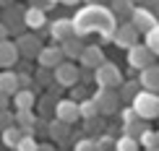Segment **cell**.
<instances>
[{
  "label": "cell",
  "mask_w": 159,
  "mask_h": 151,
  "mask_svg": "<svg viewBox=\"0 0 159 151\" xmlns=\"http://www.w3.org/2000/svg\"><path fill=\"white\" fill-rule=\"evenodd\" d=\"M13 122H16V112H11V109H0V130L11 128Z\"/></svg>",
  "instance_id": "32"
},
{
  "label": "cell",
  "mask_w": 159,
  "mask_h": 151,
  "mask_svg": "<svg viewBox=\"0 0 159 151\" xmlns=\"http://www.w3.org/2000/svg\"><path fill=\"white\" fill-rule=\"evenodd\" d=\"M81 68H91V70H97L99 65L104 63V52H102V47L99 44H86L84 47V55H81Z\"/></svg>",
  "instance_id": "13"
},
{
  "label": "cell",
  "mask_w": 159,
  "mask_h": 151,
  "mask_svg": "<svg viewBox=\"0 0 159 151\" xmlns=\"http://www.w3.org/2000/svg\"><path fill=\"white\" fill-rule=\"evenodd\" d=\"M63 60H65V55H63V47H60V44L42 47V52H39V57H37V63L42 65V68H52V70H55Z\"/></svg>",
  "instance_id": "11"
},
{
  "label": "cell",
  "mask_w": 159,
  "mask_h": 151,
  "mask_svg": "<svg viewBox=\"0 0 159 151\" xmlns=\"http://www.w3.org/2000/svg\"><path fill=\"white\" fill-rule=\"evenodd\" d=\"M78 109H81V120H89V117H97V115H99V107H97L94 96L81 99V102H78Z\"/></svg>",
  "instance_id": "27"
},
{
  "label": "cell",
  "mask_w": 159,
  "mask_h": 151,
  "mask_svg": "<svg viewBox=\"0 0 159 151\" xmlns=\"http://www.w3.org/2000/svg\"><path fill=\"white\" fill-rule=\"evenodd\" d=\"M55 117L63 122H68V125H73V122L81 120V109H78V102L76 99H57L55 102Z\"/></svg>",
  "instance_id": "8"
},
{
  "label": "cell",
  "mask_w": 159,
  "mask_h": 151,
  "mask_svg": "<svg viewBox=\"0 0 159 151\" xmlns=\"http://www.w3.org/2000/svg\"><path fill=\"white\" fill-rule=\"evenodd\" d=\"M138 149H141V143L136 138H130V135H125V133L115 141V151H138Z\"/></svg>",
  "instance_id": "29"
},
{
  "label": "cell",
  "mask_w": 159,
  "mask_h": 151,
  "mask_svg": "<svg viewBox=\"0 0 159 151\" xmlns=\"http://www.w3.org/2000/svg\"><path fill=\"white\" fill-rule=\"evenodd\" d=\"M157 135H159V130H157Z\"/></svg>",
  "instance_id": "47"
},
{
  "label": "cell",
  "mask_w": 159,
  "mask_h": 151,
  "mask_svg": "<svg viewBox=\"0 0 159 151\" xmlns=\"http://www.w3.org/2000/svg\"><path fill=\"white\" fill-rule=\"evenodd\" d=\"M11 151H16V149H11Z\"/></svg>",
  "instance_id": "48"
},
{
  "label": "cell",
  "mask_w": 159,
  "mask_h": 151,
  "mask_svg": "<svg viewBox=\"0 0 159 151\" xmlns=\"http://www.w3.org/2000/svg\"><path fill=\"white\" fill-rule=\"evenodd\" d=\"M138 143H141L143 149H157V146H159V135H157V130H151V128H149L146 133L138 138Z\"/></svg>",
  "instance_id": "30"
},
{
  "label": "cell",
  "mask_w": 159,
  "mask_h": 151,
  "mask_svg": "<svg viewBox=\"0 0 159 151\" xmlns=\"http://www.w3.org/2000/svg\"><path fill=\"white\" fill-rule=\"evenodd\" d=\"M60 47H63V55H65V60H81V55H84V47L86 44L81 42V37L73 34L70 39H65V42H60Z\"/></svg>",
  "instance_id": "15"
},
{
  "label": "cell",
  "mask_w": 159,
  "mask_h": 151,
  "mask_svg": "<svg viewBox=\"0 0 159 151\" xmlns=\"http://www.w3.org/2000/svg\"><path fill=\"white\" fill-rule=\"evenodd\" d=\"M104 0H86V5H102Z\"/></svg>",
  "instance_id": "41"
},
{
  "label": "cell",
  "mask_w": 159,
  "mask_h": 151,
  "mask_svg": "<svg viewBox=\"0 0 159 151\" xmlns=\"http://www.w3.org/2000/svg\"><path fill=\"white\" fill-rule=\"evenodd\" d=\"M143 151H159V146H157V149H143Z\"/></svg>",
  "instance_id": "43"
},
{
  "label": "cell",
  "mask_w": 159,
  "mask_h": 151,
  "mask_svg": "<svg viewBox=\"0 0 159 151\" xmlns=\"http://www.w3.org/2000/svg\"><path fill=\"white\" fill-rule=\"evenodd\" d=\"M133 3H138V0H133Z\"/></svg>",
  "instance_id": "46"
},
{
  "label": "cell",
  "mask_w": 159,
  "mask_h": 151,
  "mask_svg": "<svg viewBox=\"0 0 159 151\" xmlns=\"http://www.w3.org/2000/svg\"><path fill=\"white\" fill-rule=\"evenodd\" d=\"M141 89H143V86H141V81H136V78H133V81H123L117 94H120V99H123V102H133V99H136V94H138Z\"/></svg>",
  "instance_id": "25"
},
{
  "label": "cell",
  "mask_w": 159,
  "mask_h": 151,
  "mask_svg": "<svg viewBox=\"0 0 159 151\" xmlns=\"http://www.w3.org/2000/svg\"><path fill=\"white\" fill-rule=\"evenodd\" d=\"M138 81H141V86L146 91H157L159 94V65H149V68L141 70V76H138Z\"/></svg>",
  "instance_id": "18"
},
{
  "label": "cell",
  "mask_w": 159,
  "mask_h": 151,
  "mask_svg": "<svg viewBox=\"0 0 159 151\" xmlns=\"http://www.w3.org/2000/svg\"><path fill=\"white\" fill-rule=\"evenodd\" d=\"M130 104H133L136 115L141 117V120H154V117L159 115V94L157 91H146V89L138 91L136 99Z\"/></svg>",
  "instance_id": "2"
},
{
  "label": "cell",
  "mask_w": 159,
  "mask_h": 151,
  "mask_svg": "<svg viewBox=\"0 0 159 151\" xmlns=\"http://www.w3.org/2000/svg\"><path fill=\"white\" fill-rule=\"evenodd\" d=\"M24 24L29 26L31 31L42 29V26H47V16H44L42 8H34V5H29V8L24 11Z\"/></svg>",
  "instance_id": "17"
},
{
  "label": "cell",
  "mask_w": 159,
  "mask_h": 151,
  "mask_svg": "<svg viewBox=\"0 0 159 151\" xmlns=\"http://www.w3.org/2000/svg\"><path fill=\"white\" fill-rule=\"evenodd\" d=\"M50 3H52V5H55V3H63V0H50Z\"/></svg>",
  "instance_id": "44"
},
{
  "label": "cell",
  "mask_w": 159,
  "mask_h": 151,
  "mask_svg": "<svg viewBox=\"0 0 159 151\" xmlns=\"http://www.w3.org/2000/svg\"><path fill=\"white\" fill-rule=\"evenodd\" d=\"M0 18H3V13H0Z\"/></svg>",
  "instance_id": "45"
},
{
  "label": "cell",
  "mask_w": 159,
  "mask_h": 151,
  "mask_svg": "<svg viewBox=\"0 0 159 151\" xmlns=\"http://www.w3.org/2000/svg\"><path fill=\"white\" fill-rule=\"evenodd\" d=\"M110 149H115V141H112V138H107V135H104V138L97 141V151H110Z\"/></svg>",
  "instance_id": "36"
},
{
  "label": "cell",
  "mask_w": 159,
  "mask_h": 151,
  "mask_svg": "<svg viewBox=\"0 0 159 151\" xmlns=\"http://www.w3.org/2000/svg\"><path fill=\"white\" fill-rule=\"evenodd\" d=\"M138 34L141 31L133 26V21H128V24H117V29H115V37H112V42L117 44V47H125V50H130L133 44L138 42Z\"/></svg>",
  "instance_id": "9"
},
{
  "label": "cell",
  "mask_w": 159,
  "mask_h": 151,
  "mask_svg": "<svg viewBox=\"0 0 159 151\" xmlns=\"http://www.w3.org/2000/svg\"><path fill=\"white\" fill-rule=\"evenodd\" d=\"M68 128H70L68 122H63V120H57V117H55V120L47 125V133H50V138H52V141L63 143L65 138H68Z\"/></svg>",
  "instance_id": "23"
},
{
  "label": "cell",
  "mask_w": 159,
  "mask_h": 151,
  "mask_svg": "<svg viewBox=\"0 0 159 151\" xmlns=\"http://www.w3.org/2000/svg\"><path fill=\"white\" fill-rule=\"evenodd\" d=\"M16 44H18L21 57H26V60H37L39 52H42V47H44L42 37L34 34V31H24V34H18L16 37Z\"/></svg>",
  "instance_id": "5"
},
{
  "label": "cell",
  "mask_w": 159,
  "mask_h": 151,
  "mask_svg": "<svg viewBox=\"0 0 159 151\" xmlns=\"http://www.w3.org/2000/svg\"><path fill=\"white\" fill-rule=\"evenodd\" d=\"M18 83H21V89H37V81L29 73H18Z\"/></svg>",
  "instance_id": "35"
},
{
  "label": "cell",
  "mask_w": 159,
  "mask_h": 151,
  "mask_svg": "<svg viewBox=\"0 0 159 151\" xmlns=\"http://www.w3.org/2000/svg\"><path fill=\"white\" fill-rule=\"evenodd\" d=\"M143 44H146V47L159 57V24H157L151 31H146V34H143Z\"/></svg>",
  "instance_id": "28"
},
{
  "label": "cell",
  "mask_w": 159,
  "mask_h": 151,
  "mask_svg": "<svg viewBox=\"0 0 159 151\" xmlns=\"http://www.w3.org/2000/svg\"><path fill=\"white\" fill-rule=\"evenodd\" d=\"M154 57L157 55L146 47V44H138V42L128 50V65L133 70H138V73H141L143 68H149V65H154Z\"/></svg>",
  "instance_id": "7"
},
{
  "label": "cell",
  "mask_w": 159,
  "mask_h": 151,
  "mask_svg": "<svg viewBox=\"0 0 159 151\" xmlns=\"http://www.w3.org/2000/svg\"><path fill=\"white\" fill-rule=\"evenodd\" d=\"M18 89H21V83H18V73H13L11 68L0 70V91L8 94V96H13Z\"/></svg>",
  "instance_id": "21"
},
{
  "label": "cell",
  "mask_w": 159,
  "mask_h": 151,
  "mask_svg": "<svg viewBox=\"0 0 159 151\" xmlns=\"http://www.w3.org/2000/svg\"><path fill=\"white\" fill-rule=\"evenodd\" d=\"M81 0H63V5H78Z\"/></svg>",
  "instance_id": "42"
},
{
  "label": "cell",
  "mask_w": 159,
  "mask_h": 151,
  "mask_svg": "<svg viewBox=\"0 0 159 151\" xmlns=\"http://www.w3.org/2000/svg\"><path fill=\"white\" fill-rule=\"evenodd\" d=\"M123 130H125V135H130V138H141L143 133H146L149 130V125H146V120H141V117H136V120H128L123 125Z\"/></svg>",
  "instance_id": "24"
},
{
  "label": "cell",
  "mask_w": 159,
  "mask_h": 151,
  "mask_svg": "<svg viewBox=\"0 0 159 151\" xmlns=\"http://www.w3.org/2000/svg\"><path fill=\"white\" fill-rule=\"evenodd\" d=\"M50 26V37H52V42H65V39H70L76 34V24H73V18H55Z\"/></svg>",
  "instance_id": "10"
},
{
  "label": "cell",
  "mask_w": 159,
  "mask_h": 151,
  "mask_svg": "<svg viewBox=\"0 0 159 151\" xmlns=\"http://www.w3.org/2000/svg\"><path fill=\"white\" fill-rule=\"evenodd\" d=\"M37 115L34 109H16V125L24 130L26 135H34V125H37Z\"/></svg>",
  "instance_id": "20"
},
{
  "label": "cell",
  "mask_w": 159,
  "mask_h": 151,
  "mask_svg": "<svg viewBox=\"0 0 159 151\" xmlns=\"http://www.w3.org/2000/svg\"><path fill=\"white\" fill-rule=\"evenodd\" d=\"M130 21H133V26L141 34H146V31H151L157 26V18L151 16L149 11H143V8H133V13H130Z\"/></svg>",
  "instance_id": "14"
},
{
  "label": "cell",
  "mask_w": 159,
  "mask_h": 151,
  "mask_svg": "<svg viewBox=\"0 0 159 151\" xmlns=\"http://www.w3.org/2000/svg\"><path fill=\"white\" fill-rule=\"evenodd\" d=\"M37 149H39V143L34 141V135H24L16 146V151H37Z\"/></svg>",
  "instance_id": "31"
},
{
  "label": "cell",
  "mask_w": 159,
  "mask_h": 151,
  "mask_svg": "<svg viewBox=\"0 0 159 151\" xmlns=\"http://www.w3.org/2000/svg\"><path fill=\"white\" fill-rule=\"evenodd\" d=\"M13 107H16V109H34L37 107L34 89H18L16 94H13Z\"/></svg>",
  "instance_id": "19"
},
{
  "label": "cell",
  "mask_w": 159,
  "mask_h": 151,
  "mask_svg": "<svg viewBox=\"0 0 159 151\" xmlns=\"http://www.w3.org/2000/svg\"><path fill=\"white\" fill-rule=\"evenodd\" d=\"M73 151H97V141L94 138H81V141H76Z\"/></svg>",
  "instance_id": "33"
},
{
  "label": "cell",
  "mask_w": 159,
  "mask_h": 151,
  "mask_svg": "<svg viewBox=\"0 0 159 151\" xmlns=\"http://www.w3.org/2000/svg\"><path fill=\"white\" fill-rule=\"evenodd\" d=\"M31 5H34V8H42V11H50L52 8L50 0H31Z\"/></svg>",
  "instance_id": "37"
},
{
  "label": "cell",
  "mask_w": 159,
  "mask_h": 151,
  "mask_svg": "<svg viewBox=\"0 0 159 151\" xmlns=\"http://www.w3.org/2000/svg\"><path fill=\"white\" fill-rule=\"evenodd\" d=\"M11 99H13V96H8V94L0 91V109H8V107H11Z\"/></svg>",
  "instance_id": "38"
},
{
  "label": "cell",
  "mask_w": 159,
  "mask_h": 151,
  "mask_svg": "<svg viewBox=\"0 0 159 151\" xmlns=\"http://www.w3.org/2000/svg\"><path fill=\"white\" fill-rule=\"evenodd\" d=\"M94 81H97L99 89H120L123 73H120V68H117L115 63H107V60H104V63L94 70Z\"/></svg>",
  "instance_id": "3"
},
{
  "label": "cell",
  "mask_w": 159,
  "mask_h": 151,
  "mask_svg": "<svg viewBox=\"0 0 159 151\" xmlns=\"http://www.w3.org/2000/svg\"><path fill=\"white\" fill-rule=\"evenodd\" d=\"M18 57H21L18 44L11 42V37L8 39H0V68H13Z\"/></svg>",
  "instance_id": "12"
},
{
  "label": "cell",
  "mask_w": 159,
  "mask_h": 151,
  "mask_svg": "<svg viewBox=\"0 0 159 151\" xmlns=\"http://www.w3.org/2000/svg\"><path fill=\"white\" fill-rule=\"evenodd\" d=\"M115 13L104 5H86L76 13L73 24H76V34L78 37H86V34H99L102 39H112L115 37Z\"/></svg>",
  "instance_id": "1"
},
{
  "label": "cell",
  "mask_w": 159,
  "mask_h": 151,
  "mask_svg": "<svg viewBox=\"0 0 159 151\" xmlns=\"http://www.w3.org/2000/svg\"><path fill=\"white\" fill-rule=\"evenodd\" d=\"M136 8V3L133 0H112V5H110V11L115 13L117 18H125V16H130Z\"/></svg>",
  "instance_id": "26"
},
{
  "label": "cell",
  "mask_w": 159,
  "mask_h": 151,
  "mask_svg": "<svg viewBox=\"0 0 159 151\" xmlns=\"http://www.w3.org/2000/svg\"><path fill=\"white\" fill-rule=\"evenodd\" d=\"M8 37H11V29L5 26V21H3V18H0V39H8Z\"/></svg>",
  "instance_id": "39"
},
{
  "label": "cell",
  "mask_w": 159,
  "mask_h": 151,
  "mask_svg": "<svg viewBox=\"0 0 159 151\" xmlns=\"http://www.w3.org/2000/svg\"><path fill=\"white\" fill-rule=\"evenodd\" d=\"M94 102L99 107V115L102 117H110L115 112H120V94H117L115 89H97L94 91Z\"/></svg>",
  "instance_id": "4"
},
{
  "label": "cell",
  "mask_w": 159,
  "mask_h": 151,
  "mask_svg": "<svg viewBox=\"0 0 159 151\" xmlns=\"http://www.w3.org/2000/svg\"><path fill=\"white\" fill-rule=\"evenodd\" d=\"M52 73H55L57 86H76V83L81 81V68L76 65V60H63Z\"/></svg>",
  "instance_id": "6"
},
{
  "label": "cell",
  "mask_w": 159,
  "mask_h": 151,
  "mask_svg": "<svg viewBox=\"0 0 159 151\" xmlns=\"http://www.w3.org/2000/svg\"><path fill=\"white\" fill-rule=\"evenodd\" d=\"M86 130H94V133L104 130V120H102V115H97V117H89V120H86Z\"/></svg>",
  "instance_id": "34"
},
{
  "label": "cell",
  "mask_w": 159,
  "mask_h": 151,
  "mask_svg": "<svg viewBox=\"0 0 159 151\" xmlns=\"http://www.w3.org/2000/svg\"><path fill=\"white\" fill-rule=\"evenodd\" d=\"M0 8H3V11L5 8H13V0H0Z\"/></svg>",
  "instance_id": "40"
},
{
  "label": "cell",
  "mask_w": 159,
  "mask_h": 151,
  "mask_svg": "<svg viewBox=\"0 0 159 151\" xmlns=\"http://www.w3.org/2000/svg\"><path fill=\"white\" fill-rule=\"evenodd\" d=\"M24 135H26V133H24V130H21V128L16 125V122H13L11 128L0 130V141H3V143H5L8 149H16V146H18V141H21Z\"/></svg>",
  "instance_id": "22"
},
{
  "label": "cell",
  "mask_w": 159,
  "mask_h": 151,
  "mask_svg": "<svg viewBox=\"0 0 159 151\" xmlns=\"http://www.w3.org/2000/svg\"><path fill=\"white\" fill-rule=\"evenodd\" d=\"M5 26H8L11 29V34H24V11L21 8H16V5H13V8H5Z\"/></svg>",
  "instance_id": "16"
}]
</instances>
